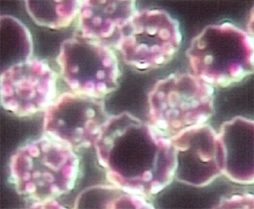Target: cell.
<instances>
[{
    "instance_id": "6da1fadb",
    "label": "cell",
    "mask_w": 254,
    "mask_h": 209,
    "mask_svg": "<svg viewBox=\"0 0 254 209\" xmlns=\"http://www.w3.org/2000/svg\"><path fill=\"white\" fill-rule=\"evenodd\" d=\"M79 159L73 149L45 135L19 147L10 161L17 192L36 202L54 200L75 186Z\"/></svg>"
},
{
    "instance_id": "7a4b0ae2",
    "label": "cell",
    "mask_w": 254,
    "mask_h": 209,
    "mask_svg": "<svg viewBox=\"0 0 254 209\" xmlns=\"http://www.w3.org/2000/svg\"><path fill=\"white\" fill-rule=\"evenodd\" d=\"M57 61L74 93L102 99L117 88L118 58L104 43L82 36L69 38L62 43Z\"/></svg>"
},
{
    "instance_id": "3957f363",
    "label": "cell",
    "mask_w": 254,
    "mask_h": 209,
    "mask_svg": "<svg viewBox=\"0 0 254 209\" xmlns=\"http://www.w3.org/2000/svg\"><path fill=\"white\" fill-rule=\"evenodd\" d=\"M179 22L159 9L137 11L122 29L115 47L125 63L138 69L168 63L179 50Z\"/></svg>"
},
{
    "instance_id": "277c9868",
    "label": "cell",
    "mask_w": 254,
    "mask_h": 209,
    "mask_svg": "<svg viewBox=\"0 0 254 209\" xmlns=\"http://www.w3.org/2000/svg\"><path fill=\"white\" fill-rule=\"evenodd\" d=\"M107 118L101 99L66 92L46 109L45 135L76 150L94 145Z\"/></svg>"
},
{
    "instance_id": "5b68a950",
    "label": "cell",
    "mask_w": 254,
    "mask_h": 209,
    "mask_svg": "<svg viewBox=\"0 0 254 209\" xmlns=\"http://www.w3.org/2000/svg\"><path fill=\"white\" fill-rule=\"evenodd\" d=\"M57 78L43 60L30 58L12 64L0 76L2 106L19 117L46 110L55 100Z\"/></svg>"
},
{
    "instance_id": "8992f818",
    "label": "cell",
    "mask_w": 254,
    "mask_h": 209,
    "mask_svg": "<svg viewBox=\"0 0 254 209\" xmlns=\"http://www.w3.org/2000/svg\"><path fill=\"white\" fill-rule=\"evenodd\" d=\"M186 54L194 72L224 61L231 69L233 83L253 73L244 68V63L253 67V36L231 23L206 27L192 39Z\"/></svg>"
},
{
    "instance_id": "52a82bcc",
    "label": "cell",
    "mask_w": 254,
    "mask_h": 209,
    "mask_svg": "<svg viewBox=\"0 0 254 209\" xmlns=\"http://www.w3.org/2000/svg\"><path fill=\"white\" fill-rule=\"evenodd\" d=\"M137 11L133 0L81 1L79 14L81 36L105 45V41L116 38L117 43L122 29Z\"/></svg>"
},
{
    "instance_id": "ba28073f",
    "label": "cell",
    "mask_w": 254,
    "mask_h": 209,
    "mask_svg": "<svg viewBox=\"0 0 254 209\" xmlns=\"http://www.w3.org/2000/svg\"><path fill=\"white\" fill-rule=\"evenodd\" d=\"M26 10L38 25L59 29L71 25L79 15L81 1H25Z\"/></svg>"
},
{
    "instance_id": "9c48e42d",
    "label": "cell",
    "mask_w": 254,
    "mask_h": 209,
    "mask_svg": "<svg viewBox=\"0 0 254 209\" xmlns=\"http://www.w3.org/2000/svg\"><path fill=\"white\" fill-rule=\"evenodd\" d=\"M221 172L226 176L228 178H229L231 181H232L234 183H238V184H252L254 182L253 179H252L251 180H241V179H238L233 176H232L230 173H229L226 170H221Z\"/></svg>"
},
{
    "instance_id": "30bf717a",
    "label": "cell",
    "mask_w": 254,
    "mask_h": 209,
    "mask_svg": "<svg viewBox=\"0 0 254 209\" xmlns=\"http://www.w3.org/2000/svg\"><path fill=\"white\" fill-rule=\"evenodd\" d=\"M142 179H143V180L144 182H149V181H151L152 179H153V173H152V172L151 171H149V170L145 171L143 174Z\"/></svg>"
},
{
    "instance_id": "8fae6325",
    "label": "cell",
    "mask_w": 254,
    "mask_h": 209,
    "mask_svg": "<svg viewBox=\"0 0 254 209\" xmlns=\"http://www.w3.org/2000/svg\"><path fill=\"white\" fill-rule=\"evenodd\" d=\"M166 186L165 184H159L156 187L154 188H151V193L152 194H156L158 193H159L163 189H164V188Z\"/></svg>"
},
{
    "instance_id": "7c38bea8",
    "label": "cell",
    "mask_w": 254,
    "mask_h": 209,
    "mask_svg": "<svg viewBox=\"0 0 254 209\" xmlns=\"http://www.w3.org/2000/svg\"><path fill=\"white\" fill-rule=\"evenodd\" d=\"M199 156H200V158L201 159L202 161L203 162H208L211 160V158L209 157L207 154L203 153L202 151H200L199 152Z\"/></svg>"
},
{
    "instance_id": "4fadbf2b",
    "label": "cell",
    "mask_w": 254,
    "mask_h": 209,
    "mask_svg": "<svg viewBox=\"0 0 254 209\" xmlns=\"http://www.w3.org/2000/svg\"><path fill=\"white\" fill-rule=\"evenodd\" d=\"M176 150V151H187V149L189 148V145H186V146H174Z\"/></svg>"
},
{
    "instance_id": "5bb4252c",
    "label": "cell",
    "mask_w": 254,
    "mask_h": 209,
    "mask_svg": "<svg viewBox=\"0 0 254 209\" xmlns=\"http://www.w3.org/2000/svg\"><path fill=\"white\" fill-rule=\"evenodd\" d=\"M243 200V197L240 195H233L231 197V200L234 202H241Z\"/></svg>"
},
{
    "instance_id": "9a60e30c",
    "label": "cell",
    "mask_w": 254,
    "mask_h": 209,
    "mask_svg": "<svg viewBox=\"0 0 254 209\" xmlns=\"http://www.w3.org/2000/svg\"><path fill=\"white\" fill-rule=\"evenodd\" d=\"M217 177V175H214V176H213V177H212L209 180H208V181H207L205 183H203V184H202L200 186H207V185H208L209 184H210L212 181H213V180L214 179L216 178Z\"/></svg>"
},
{
    "instance_id": "2e32d148",
    "label": "cell",
    "mask_w": 254,
    "mask_h": 209,
    "mask_svg": "<svg viewBox=\"0 0 254 209\" xmlns=\"http://www.w3.org/2000/svg\"><path fill=\"white\" fill-rule=\"evenodd\" d=\"M176 166H175V167H174V168H172V169L170 171V172H169V175H170V177H172V176L174 175L175 172H176Z\"/></svg>"
},
{
    "instance_id": "e0dca14e",
    "label": "cell",
    "mask_w": 254,
    "mask_h": 209,
    "mask_svg": "<svg viewBox=\"0 0 254 209\" xmlns=\"http://www.w3.org/2000/svg\"><path fill=\"white\" fill-rule=\"evenodd\" d=\"M159 184H160L159 182H158L157 181H153V182L152 183V184H151V188L156 187V186H158V185H159Z\"/></svg>"
},
{
    "instance_id": "ac0fdd59",
    "label": "cell",
    "mask_w": 254,
    "mask_h": 209,
    "mask_svg": "<svg viewBox=\"0 0 254 209\" xmlns=\"http://www.w3.org/2000/svg\"><path fill=\"white\" fill-rule=\"evenodd\" d=\"M245 197H246V198H248V199H251V200H253V199L254 198L253 195H250V194H246V195H245Z\"/></svg>"
}]
</instances>
